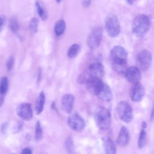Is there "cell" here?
Instances as JSON below:
<instances>
[{
  "instance_id": "44dd1931",
  "label": "cell",
  "mask_w": 154,
  "mask_h": 154,
  "mask_svg": "<svg viewBox=\"0 0 154 154\" xmlns=\"http://www.w3.org/2000/svg\"><path fill=\"white\" fill-rule=\"evenodd\" d=\"M9 27L10 30L13 32L15 34L17 33L19 29V23L17 18L15 15H13L10 17V21H9Z\"/></svg>"
},
{
  "instance_id": "ba28073f",
  "label": "cell",
  "mask_w": 154,
  "mask_h": 154,
  "mask_svg": "<svg viewBox=\"0 0 154 154\" xmlns=\"http://www.w3.org/2000/svg\"><path fill=\"white\" fill-rule=\"evenodd\" d=\"M137 64L142 71H146L149 68L152 63V55L150 52L146 49L141 51L137 57Z\"/></svg>"
},
{
  "instance_id": "5bb4252c",
  "label": "cell",
  "mask_w": 154,
  "mask_h": 154,
  "mask_svg": "<svg viewBox=\"0 0 154 154\" xmlns=\"http://www.w3.org/2000/svg\"><path fill=\"white\" fill-rule=\"evenodd\" d=\"M74 100V96L71 94H66L62 97L61 100V106L67 113H71L73 109Z\"/></svg>"
},
{
  "instance_id": "3957f363",
  "label": "cell",
  "mask_w": 154,
  "mask_h": 154,
  "mask_svg": "<svg viewBox=\"0 0 154 154\" xmlns=\"http://www.w3.org/2000/svg\"><path fill=\"white\" fill-rule=\"evenodd\" d=\"M150 20L145 14H139L133 20L132 23V31L138 38L144 37L150 29Z\"/></svg>"
},
{
  "instance_id": "e575fe53",
  "label": "cell",
  "mask_w": 154,
  "mask_h": 154,
  "mask_svg": "<svg viewBox=\"0 0 154 154\" xmlns=\"http://www.w3.org/2000/svg\"><path fill=\"white\" fill-rule=\"evenodd\" d=\"M126 1L128 2V3L130 5H132L134 3V2L135 1V0H126Z\"/></svg>"
},
{
  "instance_id": "ffe728a7",
  "label": "cell",
  "mask_w": 154,
  "mask_h": 154,
  "mask_svg": "<svg viewBox=\"0 0 154 154\" xmlns=\"http://www.w3.org/2000/svg\"><path fill=\"white\" fill-rule=\"evenodd\" d=\"M80 49H81V47L77 43H75L72 45L67 51V54L68 57L70 58H73L76 57L79 54Z\"/></svg>"
},
{
  "instance_id": "7402d4cb",
  "label": "cell",
  "mask_w": 154,
  "mask_h": 154,
  "mask_svg": "<svg viewBox=\"0 0 154 154\" xmlns=\"http://www.w3.org/2000/svg\"><path fill=\"white\" fill-rule=\"evenodd\" d=\"M147 134L145 129H142L140 131L139 137L138 139V147L139 149H143L146 143Z\"/></svg>"
},
{
  "instance_id": "6da1fadb",
  "label": "cell",
  "mask_w": 154,
  "mask_h": 154,
  "mask_svg": "<svg viewBox=\"0 0 154 154\" xmlns=\"http://www.w3.org/2000/svg\"><path fill=\"white\" fill-rule=\"evenodd\" d=\"M109 60L113 69L119 74L124 73L127 69L128 54L122 46H115L110 51Z\"/></svg>"
},
{
  "instance_id": "f546056e",
  "label": "cell",
  "mask_w": 154,
  "mask_h": 154,
  "mask_svg": "<svg viewBox=\"0 0 154 154\" xmlns=\"http://www.w3.org/2000/svg\"><path fill=\"white\" fill-rule=\"evenodd\" d=\"M21 154H32V150L26 147L22 149Z\"/></svg>"
},
{
  "instance_id": "5b68a950",
  "label": "cell",
  "mask_w": 154,
  "mask_h": 154,
  "mask_svg": "<svg viewBox=\"0 0 154 154\" xmlns=\"http://www.w3.org/2000/svg\"><path fill=\"white\" fill-rule=\"evenodd\" d=\"M105 29L107 34L111 37H117L120 31V25L117 17L110 14L105 19Z\"/></svg>"
},
{
  "instance_id": "83f0119b",
  "label": "cell",
  "mask_w": 154,
  "mask_h": 154,
  "mask_svg": "<svg viewBox=\"0 0 154 154\" xmlns=\"http://www.w3.org/2000/svg\"><path fill=\"white\" fill-rule=\"evenodd\" d=\"M5 22H6V18L4 15L3 14H0V32H1L5 25Z\"/></svg>"
},
{
  "instance_id": "1f68e13d",
  "label": "cell",
  "mask_w": 154,
  "mask_h": 154,
  "mask_svg": "<svg viewBox=\"0 0 154 154\" xmlns=\"http://www.w3.org/2000/svg\"><path fill=\"white\" fill-rule=\"evenodd\" d=\"M91 0H82V4L85 7H88L91 4Z\"/></svg>"
},
{
  "instance_id": "2e32d148",
  "label": "cell",
  "mask_w": 154,
  "mask_h": 154,
  "mask_svg": "<svg viewBox=\"0 0 154 154\" xmlns=\"http://www.w3.org/2000/svg\"><path fill=\"white\" fill-rule=\"evenodd\" d=\"M103 147L105 154H116L117 149L114 142L109 137L103 138Z\"/></svg>"
},
{
  "instance_id": "836d02e7",
  "label": "cell",
  "mask_w": 154,
  "mask_h": 154,
  "mask_svg": "<svg viewBox=\"0 0 154 154\" xmlns=\"http://www.w3.org/2000/svg\"><path fill=\"white\" fill-rule=\"evenodd\" d=\"M146 127H147V123H146V122H142V125H141L142 129H145L146 128Z\"/></svg>"
},
{
  "instance_id": "9a60e30c",
  "label": "cell",
  "mask_w": 154,
  "mask_h": 154,
  "mask_svg": "<svg viewBox=\"0 0 154 154\" xmlns=\"http://www.w3.org/2000/svg\"><path fill=\"white\" fill-rule=\"evenodd\" d=\"M96 96L104 102H109L112 100L113 95L110 87L106 84L104 83L103 87Z\"/></svg>"
},
{
  "instance_id": "4dcf8cb0",
  "label": "cell",
  "mask_w": 154,
  "mask_h": 154,
  "mask_svg": "<svg viewBox=\"0 0 154 154\" xmlns=\"http://www.w3.org/2000/svg\"><path fill=\"white\" fill-rule=\"evenodd\" d=\"M7 129V123H2L1 126V132L2 133H4L5 132Z\"/></svg>"
},
{
  "instance_id": "30bf717a",
  "label": "cell",
  "mask_w": 154,
  "mask_h": 154,
  "mask_svg": "<svg viewBox=\"0 0 154 154\" xmlns=\"http://www.w3.org/2000/svg\"><path fill=\"white\" fill-rule=\"evenodd\" d=\"M17 116L22 120L29 121L32 118V109L31 105L29 103H22L16 108Z\"/></svg>"
},
{
  "instance_id": "9c48e42d",
  "label": "cell",
  "mask_w": 154,
  "mask_h": 154,
  "mask_svg": "<svg viewBox=\"0 0 154 154\" xmlns=\"http://www.w3.org/2000/svg\"><path fill=\"white\" fill-rule=\"evenodd\" d=\"M69 126L73 131L80 132L85 128V122L84 119L77 113L73 114L69 116L67 120Z\"/></svg>"
},
{
  "instance_id": "4fadbf2b",
  "label": "cell",
  "mask_w": 154,
  "mask_h": 154,
  "mask_svg": "<svg viewBox=\"0 0 154 154\" xmlns=\"http://www.w3.org/2000/svg\"><path fill=\"white\" fill-rule=\"evenodd\" d=\"M130 140L129 132L125 126H122L117 138V143L122 147L127 146Z\"/></svg>"
},
{
  "instance_id": "f1b7e54d",
  "label": "cell",
  "mask_w": 154,
  "mask_h": 154,
  "mask_svg": "<svg viewBox=\"0 0 154 154\" xmlns=\"http://www.w3.org/2000/svg\"><path fill=\"white\" fill-rule=\"evenodd\" d=\"M23 125V123L22 122L19 121V122L17 123L16 126L14 127V132L15 133H18V132H19L22 130V129Z\"/></svg>"
},
{
  "instance_id": "484cf974",
  "label": "cell",
  "mask_w": 154,
  "mask_h": 154,
  "mask_svg": "<svg viewBox=\"0 0 154 154\" xmlns=\"http://www.w3.org/2000/svg\"><path fill=\"white\" fill-rule=\"evenodd\" d=\"M65 146L66 150L69 154H73L75 152L73 141L71 137H69L67 138L65 142Z\"/></svg>"
},
{
  "instance_id": "e0dca14e",
  "label": "cell",
  "mask_w": 154,
  "mask_h": 154,
  "mask_svg": "<svg viewBox=\"0 0 154 154\" xmlns=\"http://www.w3.org/2000/svg\"><path fill=\"white\" fill-rule=\"evenodd\" d=\"M46 101V97L43 91H42L37 99L35 104V112L37 114H40L43 111Z\"/></svg>"
},
{
  "instance_id": "8992f818",
  "label": "cell",
  "mask_w": 154,
  "mask_h": 154,
  "mask_svg": "<svg viewBox=\"0 0 154 154\" xmlns=\"http://www.w3.org/2000/svg\"><path fill=\"white\" fill-rule=\"evenodd\" d=\"M120 119L126 123H130L133 119V110L131 105L126 101L120 102L117 106Z\"/></svg>"
},
{
  "instance_id": "74e56055",
  "label": "cell",
  "mask_w": 154,
  "mask_h": 154,
  "mask_svg": "<svg viewBox=\"0 0 154 154\" xmlns=\"http://www.w3.org/2000/svg\"><path fill=\"white\" fill-rule=\"evenodd\" d=\"M10 154H14V153H10Z\"/></svg>"
},
{
  "instance_id": "d6986e66",
  "label": "cell",
  "mask_w": 154,
  "mask_h": 154,
  "mask_svg": "<svg viewBox=\"0 0 154 154\" xmlns=\"http://www.w3.org/2000/svg\"><path fill=\"white\" fill-rule=\"evenodd\" d=\"M66 29V23L64 20L60 19L55 22L54 26V31L57 36L62 35Z\"/></svg>"
},
{
  "instance_id": "d590c367",
  "label": "cell",
  "mask_w": 154,
  "mask_h": 154,
  "mask_svg": "<svg viewBox=\"0 0 154 154\" xmlns=\"http://www.w3.org/2000/svg\"><path fill=\"white\" fill-rule=\"evenodd\" d=\"M153 119V109H152V112H151V120H152Z\"/></svg>"
},
{
  "instance_id": "8fae6325",
  "label": "cell",
  "mask_w": 154,
  "mask_h": 154,
  "mask_svg": "<svg viewBox=\"0 0 154 154\" xmlns=\"http://www.w3.org/2000/svg\"><path fill=\"white\" fill-rule=\"evenodd\" d=\"M144 86L140 82L134 84L130 91V97L133 102H139L143 99L144 96Z\"/></svg>"
},
{
  "instance_id": "cb8c5ba5",
  "label": "cell",
  "mask_w": 154,
  "mask_h": 154,
  "mask_svg": "<svg viewBox=\"0 0 154 154\" xmlns=\"http://www.w3.org/2000/svg\"><path fill=\"white\" fill-rule=\"evenodd\" d=\"M35 138L37 141H40L43 138V131L39 121H37L35 126Z\"/></svg>"
},
{
  "instance_id": "277c9868",
  "label": "cell",
  "mask_w": 154,
  "mask_h": 154,
  "mask_svg": "<svg viewBox=\"0 0 154 154\" xmlns=\"http://www.w3.org/2000/svg\"><path fill=\"white\" fill-rule=\"evenodd\" d=\"M93 115L95 122L100 129L105 131L109 128L111 122V115L107 108L99 106L95 108Z\"/></svg>"
},
{
  "instance_id": "d4e9b609",
  "label": "cell",
  "mask_w": 154,
  "mask_h": 154,
  "mask_svg": "<svg viewBox=\"0 0 154 154\" xmlns=\"http://www.w3.org/2000/svg\"><path fill=\"white\" fill-rule=\"evenodd\" d=\"M38 20L36 17H32L31 19L29 22V30L32 33H36L38 31Z\"/></svg>"
},
{
  "instance_id": "d6a6232c",
  "label": "cell",
  "mask_w": 154,
  "mask_h": 154,
  "mask_svg": "<svg viewBox=\"0 0 154 154\" xmlns=\"http://www.w3.org/2000/svg\"><path fill=\"white\" fill-rule=\"evenodd\" d=\"M42 77V70L41 69H38V73H37V82H38L41 80Z\"/></svg>"
},
{
  "instance_id": "8d00e7d4",
  "label": "cell",
  "mask_w": 154,
  "mask_h": 154,
  "mask_svg": "<svg viewBox=\"0 0 154 154\" xmlns=\"http://www.w3.org/2000/svg\"><path fill=\"white\" fill-rule=\"evenodd\" d=\"M56 1H57V2H58V3H60L62 0H55Z\"/></svg>"
},
{
  "instance_id": "ac0fdd59",
  "label": "cell",
  "mask_w": 154,
  "mask_h": 154,
  "mask_svg": "<svg viewBox=\"0 0 154 154\" xmlns=\"http://www.w3.org/2000/svg\"><path fill=\"white\" fill-rule=\"evenodd\" d=\"M35 7L37 9V12L40 17L43 20H46L48 16V14L43 3L42 1L38 0L35 2Z\"/></svg>"
},
{
  "instance_id": "603a6c76",
  "label": "cell",
  "mask_w": 154,
  "mask_h": 154,
  "mask_svg": "<svg viewBox=\"0 0 154 154\" xmlns=\"http://www.w3.org/2000/svg\"><path fill=\"white\" fill-rule=\"evenodd\" d=\"M8 88V80L6 76H2L0 79V94H5Z\"/></svg>"
},
{
  "instance_id": "7c38bea8",
  "label": "cell",
  "mask_w": 154,
  "mask_h": 154,
  "mask_svg": "<svg viewBox=\"0 0 154 154\" xmlns=\"http://www.w3.org/2000/svg\"><path fill=\"white\" fill-rule=\"evenodd\" d=\"M124 74L127 81L133 84L140 82L141 77L140 70L136 66H131L127 68Z\"/></svg>"
},
{
  "instance_id": "7a4b0ae2",
  "label": "cell",
  "mask_w": 154,
  "mask_h": 154,
  "mask_svg": "<svg viewBox=\"0 0 154 154\" xmlns=\"http://www.w3.org/2000/svg\"><path fill=\"white\" fill-rule=\"evenodd\" d=\"M104 75L105 69L103 64L99 62L94 63L78 77L77 82L80 84H87L92 80L102 79Z\"/></svg>"
},
{
  "instance_id": "52a82bcc",
  "label": "cell",
  "mask_w": 154,
  "mask_h": 154,
  "mask_svg": "<svg viewBox=\"0 0 154 154\" xmlns=\"http://www.w3.org/2000/svg\"><path fill=\"white\" fill-rule=\"evenodd\" d=\"M102 35L103 30L102 28L98 27L93 29L87 38L88 46L91 49L97 48L100 43Z\"/></svg>"
},
{
  "instance_id": "4316f807",
  "label": "cell",
  "mask_w": 154,
  "mask_h": 154,
  "mask_svg": "<svg viewBox=\"0 0 154 154\" xmlns=\"http://www.w3.org/2000/svg\"><path fill=\"white\" fill-rule=\"evenodd\" d=\"M14 57L13 56H11L7 61L6 62V67L7 69L8 70H10L14 66Z\"/></svg>"
}]
</instances>
